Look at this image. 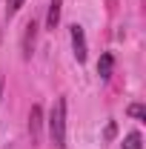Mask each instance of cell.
<instances>
[{
	"label": "cell",
	"instance_id": "7",
	"mask_svg": "<svg viewBox=\"0 0 146 149\" xmlns=\"http://www.w3.org/2000/svg\"><path fill=\"white\" fill-rule=\"evenodd\" d=\"M123 149H143V138H140V132H129L126 138H123Z\"/></svg>",
	"mask_w": 146,
	"mask_h": 149
},
{
	"label": "cell",
	"instance_id": "8",
	"mask_svg": "<svg viewBox=\"0 0 146 149\" xmlns=\"http://www.w3.org/2000/svg\"><path fill=\"white\" fill-rule=\"evenodd\" d=\"M126 112L132 115V118H135V120H146V109H143V103H132Z\"/></svg>",
	"mask_w": 146,
	"mask_h": 149
},
{
	"label": "cell",
	"instance_id": "5",
	"mask_svg": "<svg viewBox=\"0 0 146 149\" xmlns=\"http://www.w3.org/2000/svg\"><path fill=\"white\" fill-rule=\"evenodd\" d=\"M60 9H63V0H49V15H46V26L57 29L60 23Z\"/></svg>",
	"mask_w": 146,
	"mask_h": 149
},
{
	"label": "cell",
	"instance_id": "9",
	"mask_svg": "<svg viewBox=\"0 0 146 149\" xmlns=\"http://www.w3.org/2000/svg\"><path fill=\"white\" fill-rule=\"evenodd\" d=\"M20 6H23V0H6V17H15Z\"/></svg>",
	"mask_w": 146,
	"mask_h": 149
},
{
	"label": "cell",
	"instance_id": "1",
	"mask_svg": "<svg viewBox=\"0 0 146 149\" xmlns=\"http://www.w3.org/2000/svg\"><path fill=\"white\" fill-rule=\"evenodd\" d=\"M49 138L57 149H66V97H57L49 115Z\"/></svg>",
	"mask_w": 146,
	"mask_h": 149
},
{
	"label": "cell",
	"instance_id": "2",
	"mask_svg": "<svg viewBox=\"0 0 146 149\" xmlns=\"http://www.w3.org/2000/svg\"><path fill=\"white\" fill-rule=\"evenodd\" d=\"M69 37H72L74 60H77V63H83V60H86V35H83V26L72 23V26H69Z\"/></svg>",
	"mask_w": 146,
	"mask_h": 149
},
{
	"label": "cell",
	"instance_id": "6",
	"mask_svg": "<svg viewBox=\"0 0 146 149\" xmlns=\"http://www.w3.org/2000/svg\"><path fill=\"white\" fill-rule=\"evenodd\" d=\"M112 66H115V57H112L109 52H103L100 60H97V74H100L103 80H109V77H112Z\"/></svg>",
	"mask_w": 146,
	"mask_h": 149
},
{
	"label": "cell",
	"instance_id": "3",
	"mask_svg": "<svg viewBox=\"0 0 146 149\" xmlns=\"http://www.w3.org/2000/svg\"><path fill=\"white\" fill-rule=\"evenodd\" d=\"M40 129H43V109L35 103L32 112H29V135H32V143H40Z\"/></svg>",
	"mask_w": 146,
	"mask_h": 149
},
{
	"label": "cell",
	"instance_id": "4",
	"mask_svg": "<svg viewBox=\"0 0 146 149\" xmlns=\"http://www.w3.org/2000/svg\"><path fill=\"white\" fill-rule=\"evenodd\" d=\"M35 37H37V23H35V20H29V23H26V35H23V57H32Z\"/></svg>",
	"mask_w": 146,
	"mask_h": 149
},
{
	"label": "cell",
	"instance_id": "10",
	"mask_svg": "<svg viewBox=\"0 0 146 149\" xmlns=\"http://www.w3.org/2000/svg\"><path fill=\"white\" fill-rule=\"evenodd\" d=\"M0 97H3V74H0Z\"/></svg>",
	"mask_w": 146,
	"mask_h": 149
}]
</instances>
